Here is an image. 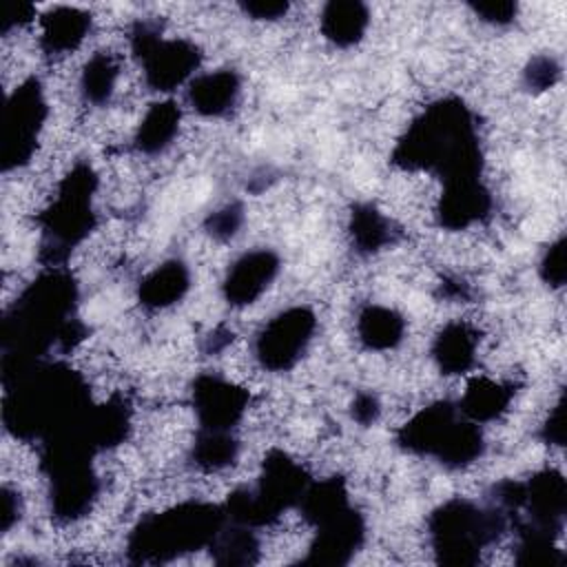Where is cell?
<instances>
[{
  "instance_id": "obj_1",
  "label": "cell",
  "mask_w": 567,
  "mask_h": 567,
  "mask_svg": "<svg viewBox=\"0 0 567 567\" xmlns=\"http://www.w3.org/2000/svg\"><path fill=\"white\" fill-rule=\"evenodd\" d=\"M84 328L75 317V284L53 268L40 275L13 303L2 323V372L11 374L44 361L47 350L75 348Z\"/></svg>"
},
{
  "instance_id": "obj_2",
  "label": "cell",
  "mask_w": 567,
  "mask_h": 567,
  "mask_svg": "<svg viewBox=\"0 0 567 567\" xmlns=\"http://www.w3.org/2000/svg\"><path fill=\"white\" fill-rule=\"evenodd\" d=\"M4 425L20 439L44 441L93 408L80 374L47 359L4 374Z\"/></svg>"
},
{
  "instance_id": "obj_3",
  "label": "cell",
  "mask_w": 567,
  "mask_h": 567,
  "mask_svg": "<svg viewBox=\"0 0 567 567\" xmlns=\"http://www.w3.org/2000/svg\"><path fill=\"white\" fill-rule=\"evenodd\" d=\"M394 162L408 171L434 173L443 182L481 177L474 115L456 97L430 104L396 144Z\"/></svg>"
},
{
  "instance_id": "obj_4",
  "label": "cell",
  "mask_w": 567,
  "mask_h": 567,
  "mask_svg": "<svg viewBox=\"0 0 567 567\" xmlns=\"http://www.w3.org/2000/svg\"><path fill=\"white\" fill-rule=\"evenodd\" d=\"M226 520L224 507L188 501L144 516L133 527L126 549L135 563H166L175 556L210 547Z\"/></svg>"
},
{
  "instance_id": "obj_5",
  "label": "cell",
  "mask_w": 567,
  "mask_h": 567,
  "mask_svg": "<svg viewBox=\"0 0 567 567\" xmlns=\"http://www.w3.org/2000/svg\"><path fill=\"white\" fill-rule=\"evenodd\" d=\"M507 514L498 505H476L452 498L436 507L427 520L434 554L445 565H474L481 551L507 527Z\"/></svg>"
},
{
  "instance_id": "obj_6",
  "label": "cell",
  "mask_w": 567,
  "mask_h": 567,
  "mask_svg": "<svg viewBox=\"0 0 567 567\" xmlns=\"http://www.w3.org/2000/svg\"><path fill=\"white\" fill-rule=\"evenodd\" d=\"M399 445L412 454L434 456L447 467H465L483 454V434L454 403L439 401L399 430Z\"/></svg>"
},
{
  "instance_id": "obj_7",
  "label": "cell",
  "mask_w": 567,
  "mask_h": 567,
  "mask_svg": "<svg viewBox=\"0 0 567 567\" xmlns=\"http://www.w3.org/2000/svg\"><path fill=\"white\" fill-rule=\"evenodd\" d=\"M97 177L89 164H75L60 182L51 206L42 213V259L58 268L60 261L95 226L93 193Z\"/></svg>"
},
{
  "instance_id": "obj_8",
  "label": "cell",
  "mask_w": 567,
  "mask_h": 567,
  "mask_svg": "<svg viewBox=\"0 0 567 567\" xmlns=\"http://www.w3.org/2000/svg\"><path fill=\"white\" fill-rule=\"evenodd\" d=\"M310 478L299 463H295L286 452L272 450L264 458L261 476L252 489H235L224 509L228 520L261 527L270 525L281 516L284 509L299 505Z\"/></svg>"
},
{
  "instance_id": "obj_9",
  "label": "cell",
  "mask_w": 567,
  "mask_h": 567,
  "mask_svg": "<svg viewBox=\"0 0 567 567\" xmlns=\"http://www.w3.org/2000/svg\"><path fill=\"white\" fill-rule=\"evenodd\" d=\"M131 49L140 60L144 80L153 91L171 93L188 82L199 66V49L182 38H164L155 22H137L131 31Z\"/></svg>"
},
{
  "instance_id": "obj_10",
  "label": "cell",
  "mask_w": 567,
  "mask_h": 567,
  "mask_svg": "<svg viewBox=\"0 0 567 567\" xmlns=\"http://www.w3.org/2000/svg\"><path fill=\"white\" fill-rule=\"evenodd\" d=\"M47 100L35 78L20 82L7 97L2 124V164L4 171L31 162L47 120Z\"/></svg>"
},
{
  "instance_id": "obj_11",
  "label": "cell",
  "mask_w": 567,
  "mask_h": 567,
  "mask_svg": "<svg viewBox=\"0 0 567 567\" xmlns=\"http://www.w3.org/2000/svg\"><path fill=\"white\" fill-rule=\"evenodd\" d=\"M317 328L315 312L306 306H292L275 315L255 339V357L270 372L290 370L306 352Z\"/></svg>"
},
{
  "instance_id": "obj_12",
  "label": "cell",
  "mask_w": 567,
  "mask_h": 567,
  "mask_svg": "<svg viewBox=\"0 0 567 567\" xmlns=\"http://www.w3.org/2000/svg\"><path fill=\"white\" fill-rule=\"evenodd\" d=\"M565 509H567L565 478L556 470H545L534 474L529 481L520 483V501L509 516L525 512V518L518 520V529H534L556 538L563 532Z\"/></svg>"
},
{
  "instance_id": "obj_13",
  "label": "cell",
  "mask_w": 567,
  "mask_h": 567,
  "mask_svg": "<svg viewBox=\"0 0 567 567\" xmlns=\"http://www.w3.org/2000/svg\"><path fill=\"white\" fill-rule=\"evenodd\" d=\"M248 408V390L219 374H199L193 383V410L199 430L233 432Z\"/></svg>"
},
{
  "instance_id": "obj_14",
  "label": "cell",
  "mask_w": 567,
  "mask_h": 567,
  "mask_svg": "<svg viewBox=\"0 0 567 567\" xmlns=\"http://www.w3.org/2000/svg\"><path fill=\"white\" fill-rule=\"evenodd\" d=\"M365 525L361 514L350 505L343 512L315 525V540L306 563L315 565H346L361 547Z\"/></svg>"
},
{
  "instance_id": "obj_15",
  "label": "cell",
  "mask_w": 567,
  "mask_h": 567,
  "mask_svg": "<svg viewBox=\"0 0 567 567\" xmlns=\"http://www.w3.org/2000/svg\"><path fill=\"white\" fill-rule=\"evenodd\" d=\"M279 272V257L272 250H250L241 255L224 279V297L230 306L255 303Z\"/></svg>"
},
{
  "instance_id": "obj_16",
  "label": "cell",
  "mask_w": 567,
  "mask_h": 567,
  "mask_svg": "<svg viewBox=\"0 0 567 567\" xmlns=\"http://www.w3.org/2000/svg\"><path fill=\"white\" fill-rule=\"evenodd\" d=\"M492 197L481 177H458L443 182L439 219L450 230H463L489 215Z\"/></svg>"
},
{
  "instance_id": "obj_17",
  "label": "cell",
  "mask_w": 567,
  "mask_h": 567,
  "mask_svg": "<svg viewBox=\"0 0 567 567\" xmlns=\"http://www.w3.org/2000/svg\"><path fill=\"white\" fill-rule=\"evenodd\" d=\"M91 31V16L78 7H53L40 18V44L51 55L75 51Z\"/></svg>"
},
{
  "instance_id": "obj_18",
  "label": "cell",
  "mask_w": 567,
  "mask_h": 567,
  "mask_svg": "<svg viewBox=\"0 0 567 567\" xmlns=\"http://www.w3.org/2000/svg\"><path fill=\"white\" fill-rule=\"evenodd\" d=\"M241 91L239 75L235 71L221 69L195 75L188 82V102L190 106L204 117H219L226 115Z\"/></svg>"
},
{
  "instance_id": "obj_19",
  "label": "cell",
  "mask_w": 567,
  "mask_h": 567,
  "mask_svg": "<svg viewBox=\"0 0 567 567\" xmlns=\"http://www.w3.org/2000/svg\"><path fill=\"white\" fill-rule=\"evenodd\" d=\"M478 334L463 321L447 323L432 343V357L443 374H463L476 361Z\"/></svg>"
},
{
  "instance_id": "obj_20",
  "label": "cell",
  "mask_w": 567,
  "mask_h": 567,
  "mask_svg": "<svg viewBox=\"0 0 567 567\" xmlns=\"http://www.w3.org/2000/svg\"><path fill=\"white\" fill-rule=\"evenodd\" d=\"M319 22L323 38L346 49L363 38L370 24V11L359 0H332L323 7Z\"/></svg>"
},
{
  "instance_id": "obj_21",
  "label": "cell",
  "mask_w": 567,
  "mask_h": 567,
  "mask_svg": "<svg viewBox=\"0 0 567 567\" xmlns=\"http://www.w3.org/2000/svg\"><path fill=\"white\" fill-rule=\"evenodd\" d=\"M190 286V272L186 264L171 259L153 268L140 284V301L146 308H168L177 303Z\"/></svg>"
},
{
  "instance_id": "obj_22",
  "label": "cell",
  "mask_w": 567,
  "mask_h": 567,
  "mask_svg": "<svg viewBox=\"0 0 567 567\" xmlns=\"http://www.w3.org/2000/svg\"><path fill=\"white\" fill-rule=\"evenodd\" d=\"M512 394L514 390L509 385L487 377H476L467 383L456 408L472 423H487L507 410Z\"/></svg>"
},
{
  "instance_id": "obj_23",
  "label": "cell",
  "mask_w": 567,
  "mask_h": 567,
  "mask_svg": "<svg viewBox=\"0 0 567 567\" xmlns=\"http://www.w3.org/2000/svg\"><path fill=\"white\" fill-rule=\"evenodd\" d=\"M179 120H182V111L173 100L151 104L135 133L137 151L146 155H155L168 148L179 131Z\"/></svg>"
},
{
  "instance_id": "obj_24",
  "label": "cell",
  "mask_w": 567,
  "mask_h": 567,
  "mask_svg": "<svg viewBox=\"0 0 567 567\" xmlns=\"http://www.w3.org/2000/svg\"><path fill=\"white\" fill-rule=\"evenodd\" d=\"M357 334L370 350H392L405 334V319L385 306H368L359 312Z\"/></svg>"
},
{
  "instance_id": "obj_25",
  "label": "cell",
  "mask_w": 567,
  "mask_h": 567,
  "mask_svg": "<svg viewBox=\"0 0 567 567\" xmlns=\"http://www.w3.org/2000/svg\"><path fill=\"white\" fill-rule=\"evenodd\" d=\"M131 427V410L124 399L113 396L102 405H93L89 414V434L97 450L120 445Z\"/></svg>"
},
{
  "instance_id": "obj_26",
  "label": "cell",
  "mask_w": 567,
  "mask_h": 567,
  "mask_svg": "<svg viewBox=\"0 0 567 567\" xmlns=\"http://www.w3.org/2000/svg\"><path fill=\"white\" fill-rule=\"evenodd\" d=\"M350 235L361 252H377L392 241V224L372 204L354 206L350 215Z\"/></svg>"
},
{
  "instance_id": "obj_27",
  "label": "cell",
  "mask_w": 567,
  "mask_h": 567,
  "mask_svg": "<svg viewBox=\"0 0 567 567\" xmlns=\"http://www.w3.org/2000/svg\"><path fill=\"white\" fill-rule=\"evenodd\" d=\"M210 551L215 563L219 565H250L257 560L259 540L252 527L233 523V527L224 525L215 540L210 543Z\"/></svg>"
},
{
  "instance_id": "obj_28",
  "label": "cell",
  "mask_w": 567,
  "mask_h": 567,
  "mask_svg": "<svg viewBox=\"0 0 567 567\" xmlns=\"http://www.w3.org/2000/svg\"><path fill=\"white\" fill-rule=\"evenodd\" d=\"M117 75H120L117 60L106 51L95 53L84 64V71H82V78H80V89H82L84 100L91 102V104L109 102V97L115 91Z\"/></svg>"
},
{
  "instance_id": "obj_29",
  "label": "cell",
  "mask_w": 567,
  "mask_h": 567,
  "mask_svg": "<svg viewBox=\"0 0 567 567\" xmlns=\"http://www.w3.org/2000/svg\"><path fill=\"white\" fill-rule=\"evenodd\" d=\"M239 452V443L233 432L217 430H199L193 443V461L202 470L217 472L228 467Z\"/></svg>"
},
{
  "instance_id": "obj_30",
  "label": "cell",
  "mask_w": 567,
  "mask_h": 567,
  "mask_svg": "<svg viewBox=\"0 0 567 567\" xmlns=\"http://www.w3.org/2000/svg\"><path fill=\"white\" fill-rule=\"evenodd\" d=\"M540 277L547 286H563L567 277V241L565 237H558L549 248L545 250L540 259Z\"/></svg>"
},
{
  "instance_id": "obj_31",
  "label": "cell",
  "mask_w": 567,
  "mask_h": 567,
  "mask_svg": "<svg viewBox=\"0 0 567 567\" xmlns=\"http://www.w3.org/2000/svg\"><path fill=\"white\" fill-rule=\"evenodd\" d=\"M560 75V66L551 55H536L529 60L525 69V82L534 91H547L556 84Z\"/></svg>"
},
{
  "instance_id": "obj_32",
  "label": "cell",
  "mask_w": 567,
  "mask_h": 567,
  "mask_svg": "<svg viewBox=\"0 0 567 567\" xmlns=\"http://www.w3.org/2000/svg\"><path fill=\"white\" fill-rule=\"evenodd\" d=\"M241 221H244V210H241V206H239V204H226V206H221L219 210H215V213L208 217L206 228H208V233H210L213 237H217V239H228V237H233V235L239 230Z\"/></svg>"
},
{
  "instance_id": "obj_33",
  "label": "cell",
  "mask_w": 567,
  "mask_h": 567,
  "mask_svg": "<svg viewBox=\"0 0 567 567\" xmlns=\"http://www.w3.org/2000/svg\"><path fill=\"white\" fill-rule=\"evenodd\" d=\"M472 11H474L483 22L503 27V24L514 22L518 7H516V2H509V0H489V2H474V4H472Z\"/></svg>"
},
{
  "instance_id": "obj_34",
  "label": "cell",
  "mask_w": 567,
  "mask_h": 567,
  "mask_svg": "<svg viewBox=\"0 0 567 567\" xmlns=\"http://www.w3.org/2000/svg\"><path fill=\"white\" fill-rule=\"evenodd\" d=\"M241 9L246 16L255 20H279L288 13V2L281 0H248L241 2Z\"/></svg>"
},
{
  "instance_id": "obj_35",
  "label": "cell",
  "mask_w": 567,
  "mask_h": 567,
  "mask_svg": "<svg viewBox=\"0 0 567 567\" xmlns=\"http://www.w3.org/2000/svg\"><path fill=\"white\" fill-rule=\"evenodd\" d=\"M543 436L551 445L565 443V396H560L558 403L551 408V412L543 425Z\"/></svg>"
},
{
  "instance_id": "obj_36",
  "label": "cell",
  "mask_w": 567,
  "mask_h": 567,
  "mask_svg": "<svg viewBox=\"0 0 567 567\" xmlns=\"http://www.w3.org/2000/svg\"><path fill=\"white\" fill-rule=\"evenodd\" d=\"M381 408H379V399L372 394V392H359L354 396V403H352V416L354 421H359L361 425H370L377 421Z\"/></svg>"
},
{
  "instance_id": "obj_37",
  "label": "cell",
  "mask_w": 567,
  "mask_h": 567,
  "mask_svg": "<svg viewBox=\"0 0 567 567\" xmlns=\"http://www.w3.org/2000/svg\"><path fill=\"white\" fill-rule=\"evenodd\" d=\"M35 9L31 4H7L4 13H2V33L7 35L9 31H13L16 27H22L27 22L33 20Z\"/></svg>"
},
{
  "instance_id": "obj_38",
  "label": "cell",
  "mask_w": 567,
  "mask_h": 567,
  "mask_svg": "<svg viewBox=\"0 0 567 567\" xmlns=\"http://www.w3.org/2000/svg\"><path fill=\"white\" fill-rule=\"evenodd\" d=\"M20 516V498L16 492H11L9 487L2 489V532H9L13 527V523Z\"/></svg>"
}]
</instances>
